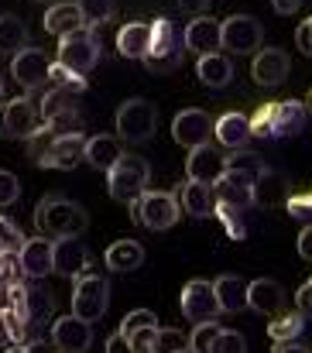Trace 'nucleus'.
Masks as SVG:
<instances>
[{
	"label": "nucleus",
	"mask_w": 312,
	"mask_h": 353,
	"mask_svg": "<svg viewBox=\"0 0 312 353\" xmlns=\"http://www.w3.org/2000/svg\"><path fill=\"white\" fill-rule=\"evenodd\" d=\"M106 268L110 271H117V274H130V271H137L141 264H144V247L137 243V240H113L110 247H106L104 254Z\"/></svg>",
	"instance_id": "27"
},
{
	"label": "nucleus",
	"mask_w": 312,
	"mask_h": 353,
	"mask_svg": "<svg viewBox=\"0 0 312 353\" xmlns=\"http://www.w3.org/2000/svg\"><path fill=\"white\" fill-rule=\"evenodd\" d=\"M213 295H216L220 312H240V309H247V285L237 274H220L213 281Z\"/></svg>",
	"instance_id": "31"
},
{
	"label": "nucleus",
	"mask_w": 312,
	"mask_h": 353,
	"mask_svg": "<svg viewBox=\"0 0 312 353\" xmlns=\"http://www.w3.org/2000/svg\"><path fill=\"white\" fill-rule=\"evenodd\" d=\"M24 274H21V261H17V254L14 250H0V295L10 288V285H17Z\"/></svg>",
	"instance_id": "41"
},
{
	"label": "nucleus",
	"mask_w": 312,
	"mask_h": 353,
	"mask_svg": "<svg viewBox=\"0 0 312 353\" xmlns=\"http://www.w3.org/2000/svg\"><path fill=\"white\" fill-rule=\"evenodd\" d=\"M306 110H309V114H312V90H309V107H306Z\"/></svg>",
	"instance_id": "59"
},
{
	"label": "nucleus",
	"mask_w": 312,
	"mask_h": 353,
	"mask_svg": "<svg viewBox=\"0 0 312 353\" xmlns=\"http://www.w3.org/2000/svg\"><path fill=\"white\" fill-rule=\"evenodd\" d=\"M52 347L62 353H86L93 347V323L79 316H59L52 323Z\"/></svg>",
	"instance_id": "18"
},
{
	"label": "nucleus",
	"mask_w": 312,
	"mask_h": 353,
	"mask_svg": "<svg viewBox=\"0 0 312 353\" xmlns=\"http://www.w3.org/2000/svg\"><path fill=\"white\" fill-rule=\"evenodd\" d=\"M17 199H21V182L0 168V206H14Z\"/></svg>",
	"instance_id": "48"
},
{
	"label": "nucleus",
	"mask_w": 312,
	"mask_h": 353,
	"mask_svg": "<svg viewBox=\"0 0 312 353\" xmlns=\"http://www.w3.org/2000/svg\"><path fill=\"white\" fill-rule=\"evenodd\" d=\"M106 353H130V343H127L120 333H113V336L106 340Z\"/></svg>",
	"instance_id": "54"
},
{
	"label": "nucleus",
	"mask_w": 312,
	"mask_h": 353,
	"mask_svg": "<svg viewBox=\"0 0 312 353\" xmlns=\"http://www.w3.org/2000/svg\"><path fill=\"white\" fill-rule=\"evenodd\" d=\"M72 3L79 7L83 28H90V31H97V28L110 24L113 14H117V3H113V0H72Z\"/></svg>",
	"instance_id": "36"
},
{
	"label": "nucleus",
	"mask_w": 312,
	"mask_h": 353,
	"mask_svg": "<svg viewBox=\"0 0 312 353\" xmlns=\"http://www.w3.org/2000/svg\"><path fill=\"white\" fill-rule=\"evenodd\" d=\"M209 7V0H179V10L182 14H196V17H203Z\"/></svg>",
	"instance_id": "51"
},
{
	"label": "nucleus",
	"mask_w": 312,
	"mask_h": 353,
	"mask_svg": "<svg viewBox=\"0 0 312 353\" xmlns=\"http://www.w3.org/2000/svg\"><path fill=\"white\" fill-rule=\"evenodd\" d=\"M189 347V340H186V333H179V330H162L158 326V336H155V353H179Z\"/></svg>",
	"instance_id": "44"
},
{
	"label": "nucleus",
	"mask_w": 312,
	"mask_h": 353,
	"mask_svg": "<svg viewBox=\"0 0 312 353\" xmlns=\"http://www.w3.org/2000/svg\"><path fill=\"white\" fill-rule=\"evenodd\" d=\"M289 69H292L289 52H282V48H257V52H254L251 76H254V83H257V86H264V90L282 86V83L289 79Z\"/></svg>",
	"instance_id": "19"
},
{
	"label": "nucleus",
	"mask_w": 312,
	"mask_h": 353,
	"mask_svg": "<svg viewBox=\"0 0 312 353\" xmlns=\"http://www.w3.org/2000/svg\"><path fill=\"white\" fill-rule=\"evenodd\" d=\"M35 3H52V0H35Z\"/></svg>",
	"instance_id": "60"
},
{
	"label": "nucleus",
	"mask_w": 312,
	"mask_h": 353,
	"mask_svg": "<svg viewBox=\"0 0 312 353\" xmlns=\"http://www.w3.org/2000/svg\"><path fill=\"white\" fill-rule=\"evenodd\" d=\"M21 243H24V234H21V227L10 220V216H0V250H21Z\"/></svg>",
	"instance_id": "46"
},
{
	"label": "nucleus",
	"mask_w": 312,
	"mask_h": 353,
	"mask_svg": "<svg viewBox=\"0 0 312 353\" xmlns=\"http://www.w3.org/2000/svg\"><path fill=\"white\" fill-rule=\"evenodd\" d=\"M3 312L14 333V343H38L45 340V323L55 316V299L31 285V281H17L3 292Z\"/></svg>",
	"instance_id": "1"
},
{
	"label": "nucleus",
	"mask_w": 312,
	"mask_h": 353,
	"mask_svg": "<svg viewBox=\"0 0 312 353\" xmlns=\"http://www.w3.org/2000/svg\"><path fill=\"white\" fill-rule=\"evenodd\" d=\"M295 45H299L302 55H309L312 59V17H306V21L299 24V31H295Z\"/></svg>",
	"instance_id": "49"
},
{
	"label": "nucleus",
	"mask_w": 312,
	"mask_h": 353,
	"mask_svg": "<svg viewBox=\"0 0 312 353\" xmlns=\"http://www.w3.org/2000/svg\"><path fill=\"white\" fill-rule=\"evenodd\" d=\"M48 65H52V59L41 48H31V45L21 48L17 55H10V76L24 90H41L48 83Z\"/></svg>",
	"instance_id": "16"
},
{
	"label": "nucleus",
	"mask_w": 312,
	"mask_h": 353,
	"mask_svg": "<svg viewBox=\"0 0 312 353\" xmlns=\"http://www.w3.org/2000/svg\"><path fill=\"white\" fill-rule=\"evenodd\" d=\"M182 45L193 55H213V52H220V21H213V17H193L189 28L182 31Z\"/></svg>",
	"instance_id": "23"
},
{
	"label": "nucleus",
	"mask_w": 312,
	"mask_h": 353,
	"mask_svg": "<svg viewBox=\"0 0 312 353\" xmlns=\"http://www.w3.org/2000/svg\"><path fill=\"white\" fill-rule=\"evenodd\" d=\"M179 353H193V350H189V347H186V350H179Z\"/></svg>",
	"instance_id": "61"
},
{
	"label": "nucleus",
	"mask_w": 312,
	"mask_h": 353,
	"mask_svg": "<svg viewBox=\"0 0 312 353\" xmlns=\"http://www.w3.org/2000/svg\"><path fill=\"white\" fill-rule=\"evenodd\" d=\"M134 206H137V227L155 230V234L172 230V227L179 223V216H182L179 199H175L172 192H162V189H148V192H141V196L134 199Z\"/></svg>",
	"instance_id": "7"
},
{
	"label": "nucleus",
	"mask_w": 312,
	"mask_h": 353,
	"mask_svg": "<svg viewBox=\"0 0 312 353\" xmlns=\"http://www.w3.org/2000/svg\"><path fill=\"white\" fill-rule=\"evenodd\" d=\"M285 210H289L292 220H299V223L312 227V192H289Z\"/></svg>",
	"instance_id": "40"
},
{
	"label": "nucleus",
	"mask_w": 312,
	"mask_h": 353,
	"mask_svg": "<svg viewBox=\"0 0 312 353\" xmlns=\"http://www.w3.org/2000/svg\"><path fill=\"white\" fill-rule=\"evenodd\" d=\"M264 168H268V165H264L254 151L244 148V151H230L223 179L233 182V185H240V189H254V182H257V175H261Z\"/></svg>",
	"instance_id": "24"
},
{
	"label": "nucleus",
	"mask_w": 312,
	"mask_h": 353,
	"mask_svg": "<svg viewBox=\"0 0 312 353\" xmlns=\"http://www.w3.org/2000/svg\"><path fill=\"white\" fill-rule=\"evenodd\" d=\"M28 24L14 14H0V55H17L21 48H28Z\"/></svg>",
	"instance_id": "34"
},
{
	"label": "nucleus",
	"mask_w": 312,
	"mask_h": 353,
	"mask_svg": "<svg viewBox=\"0 0 312 353\" xmlns=\"http://www.w3.org/2000/svg\"><path fill=\"white\" fill-rule=\"evenodd\" d=\"M299 254H302V261H312V227H306L302 234H299Z\"/></svg>",
	"instance_id": "53"
},
{
	"label": "nucleus",
	"mask_w": 312,
	"mask_h": 353,
	"mask_svg": "<svg viewBox=\"0 0 312 353\" xmlns=\"http://www.w3.org/2000/svg\"><path fill=\"white\" fill-rule=\"evenodd\" d=\"M306 319H309V316H302L299 309H295V312H278V316L268 323L271 343H295V340L306 333Z\"/></svg>",
	"instance_id": "33"
},
{
	"label": "nucleus",
	"mask_w": 312,
	"mask_h": 353,
	"mask_svg": "<svg viewBox=\"0 0 312 353\" xmlns=\"http://www.w3.org/2000/svg\"><path fill=\"white\" fill-rule=\"evenodd\" d=\"M48 83H52L55 90L69 93V97H76V93H86V90H90V79H86V76H79V72H72V69H66V65H59V62H52V65H48Z\"/></svg>",
	"instance_id": "38"
},
{
	"label": "nucleus",
	"mask_w": 312,
	"mask_h": 353,
	"mask_svg": "<svg viewBox=\"0 0 312 353\" xmlns=\"http://www.w3.org/2000/svg\"><path fill=\"white\" fill-rule=\"evenodd\" d=\"M309 123V110L299 100H282V103H264L251 117V134L264 141H285L302 134Z\"/></svg>",
	"instance_id": "3"
},
{
	"label": "nucleus",
	"mask_w": 312,
	"mask_h": 353,
	"mask_svg": "<svg viewBox=\"0 0 312 353\" xmlns=\"http://www.w3.org/2000/svg\"><path fill=\"white\" fill-rule=\"evenodd\" d=\"M0 100H3V76H0Z\"/></svg>",
	"instance_id": "58"
},
{
	"label": "nucleus",
	"mask_w": 312,
	"mask_h": 353,
	"mask_svg": "<svg viewBox=\"0 0 312 353\" xmlns=\"http://www.w3.org/2000/svg\"><path fill=\"white\" fill-rule=\"evenodd\" d=\"M182 316L199 326V323H216L220 319V305H216V295H213V281H189L182 288Z\"/></svg>",
	"instance_id": "15"
},
{
	"label": "nucleus",
	"mask_w": 312,
	"mask_h": 353,
	"mask_svg": "<svg viewBox=\"0 0 312 353\" xmlns=\"http://www.w3.org/2000/svg\"><path fill=\"white\" fill-rule=\"evenodd\" d=\"M264 41V28L261 21L247 17V14H233L220 24V48L230 55H254Z\"/></svg>",
	"instance_id": "10"
},
{
	"label": "nucleus",
	"mask_w": 312,
	"mask_h": 353,
	"mask_svg": "<svg viewBox=\"0 0 312 353\" xmlns=\"http://www.w3.org/2000/svg\"><path fill=\"white\" fill-rule=\"evenodd\" d=\"M155 336H158V326H144V330L130 333V336H127L130 353H155Z\"/></svg>",
	"instance_id": "47"
},
{
	"label": "nucleus",
	"mask_w": 312,
	"mask_h": 353,
	"mask_svg": "<svg viewBox=\"0 0 312 353\" xmlns=\"http://www.w3.org/2000/svg\"><path fill=\"white\" fill-rule=\"evenodd\" d=\"M158 130V110L151 100H127L117 110V137L124 144H144Z\"/></svg>",
	"instance_id": "6"
},
{
	"label": "nucleus",
	"mask_w": 312,
	"mask_h": 353,
	"mask_svg": "<svg viewBox=\"0 0 312 353\" xmlns=\"http://www.w3.org/2000/svg\"><path fill=\"white\" fill-rule=\"evenodd\" d=\"M79 28H83V17H79V7H76V3L55 0V3L45 10V31H48V34L66 38V34H72V31H79Z\"/></svg>",
	"instance_id": "30"
},
{
	"label": "nucleus",
	"mask_w": 312,
	"mask_h": 353,
	"mask_svg": "<svg viewBox=\"0 0 312 353\" xmlns=\"http://www.w3.org/2000/svg\"><path fill=\"white\" fill-rule=\"evenodd\" d=\"M209 192H213V206H237V210H254L251 189H240V185H233V182H226V179L213 182V185H209Z\"/></svg>",
	"instance_id": "35"
},
{
	"label": "nucleus",
	"mask_w": 312,
	"mask_h": 353,
	"mask_svg": "<svg viewBox=\"0 0 312 353\" xmlns=\"http://www.w3.org/2000/svg\"><path fill=\"white\" fill-rule=\"evenodd\" d=\"M83 154H86V134L76 130V134H59L35 161L41 168H59V172H69L76 165H83Z\"/></svg>",
	"instance_id": "13"
},
{
	"label": "nucleus",
	"mask_w": 312,
	"mask_h": 353,
	"mask_svg": "<svg viewBox=\"0 0 312 353\" xmlns=\"http://www.w3.org/2000/svg\"><path fill=\"white\" fill-rule=\"evenodd\" d=\"M172 137H175V144H182L189 151L199 148V144H209L213 141V117L206 110H196V107L179 110L172 120Z\"/></svg>",
	"instance_id": "17"
},
{
	"label": "nucleus",
	"mask_w": 312,
	"mask_h": 353,
	"mask_svg": "<svg viewBox=\"0 0 312 353\" xmlns=\"http://www.w3.org/2000/svg\"><path fill=\"white\" fill-rule=\"evenodd\" d=\"M144 326H158V319H155V312L151 309H134V312H127L124 316V323H120V336L127 340L130 333H137V330H144Z\"/></svg>",
	"instance_id": "43"
},
{
	"label": "nucleus",
	"mask_w": 312,
	"mask_h": 353,
	"mask_svg": "<svg viewBox=\"0 0 312 353\" xmlns=\"http://www.w3.org/2000/svg\"><path fill=\"white\" fill-rule=\"evenodd\" d=\"M90 227V216L79 203H72L69 196H45L38 206H35V230L48 240H59V236H79Z\"/></svg>",
	"instance_id": "2"
},
{
	"label": "nucleus",
	"mask_w": 312,
	"mask_h": 353,
	"mask_svg": "<svg viewBox=\"0 0 312 353\" xmlns=\"http://www.w3.org/2000/svg\"><path fill=\"white\" fill-rule=\"evenodd\" d=\"M271 353H309L306 347H299V343H275Z\"/></svg>",
	"instance_id": "56"
},
{
	"label": "nucleus",
	"mask_w": 312,
	"mask_h": 353,
	"mask_svg": "<svg viewBox=\"0 0 312 353\" xmlns=\"http://www.w3.org/2000/svg\"><path fill=\"white\" fill-rule=\"evenodd\" d=\"M3 353H31V347H24V343H14V347H7Z\"/></svg>",
	"instance_id": "57"
},
{
	"label": "nucleus",
	"mask_w": 312,
	"mask_h": 353,
	"mask_svg": "<svg viewBox=\"0 0 312 353\" xmlns=\"http://www.w3.org/2000/svg\"><path fill=\"white\" fill-rule=\"evenodd\" d=\"M216 336H220V326H216V323H199V326L193 330V336H189V350L209 353L213 343H216Z\"/></svg>",
	"instance_id": "42"
},
{
	"label": "nucleus",
	"mask_w": 312,
	"mask_h": 353,
	"mask_svg": "<svg viewBox=\"0 0 312 353\" xmlns=\"http://www.w3.org/2000/svg\"><path fill=\"white\" fill-rule=\"evenodd\" d=\"M186 59V45H182V31L175 21L168 17H158L151 24V45H148V55L141 59L151 72H175Z\"/></svg>",
	"instance_id": "4"
},
{
	"label": "nucleus",
	"mask_w": 312,
	"mask_h": 353,
	"mask_svg": "<svg viewBox=\"0 0 312 353\" xmlns=\"http://www.w3.org/2000/svg\"><path fill=\"white\" fill-rule=\"evenodd\" d=\"M79 107H76V100L69 97V93H62V90H48L45 97H41V107H38V117H41V123H48V120H59L66 117V114H76Z\"/></svg>",
	"instance_id": "37"
},
{
	"label": "nucleus",
	"mask_w": 312,
	"mask_h": 353,
	"mask_svg": "<svg viewBox=\"0 0 312 353\" xmlns=\"http://www.w3.org/2000/svg\"><path fill=\"white\" fill-rule=\"evenodd\" d=\"M120 158H124V141H120V137H113V134L86 137V154H83V161H90L97 172H110Z\"/></svg>",
	"instance_id": "25"
},
{
	"label": "nucleus",
	"mask_w": 312,
	"mask_h": 353,
	"mask_svg": "<svg viewBox=\"0 0 312 353\" xmlns=\"http://www.w3.org/2000/svg\"><path fill=\"white\" fill-rule=\"evenodd\" d=\"M110 305V281L104 274H79L76 288H72V316L86 319V323H100Z\"/></svg>",
	"instance_id": "9"
},
{
	"label": "nucleus",
	"mask_w": 312,
	"mask_h": 353,
	"mask_svg": "<svg viewBox=\"0 0 312 353\" xmlns=\"http://www.w3.org/2000/svg\"><path fill=\"white\" fill-rule=\"evenodd\" d=\"M213 137H216V144L223 151H244L251 144V137H254L251 134V117H244L237 110L223 114L220 120H213Z\"/></svg>",
	"instance_id": "21"
},
{
	"label": "nucleus",
	"mask_w": 312,
	"mask_h": 353,
	"mask_svg": "<svg viewBox=\"0 0 312 353\" xmlns=\"http://www.w3.org/2000/svg\"><path fill=\"white\" fill-rule=\"evenodd\" d=\"M209 353H247V340L237 330H220V336H216Z\"/></svg>",
	"instance_id": "45"
},
{
	"label": "nucleus",
	"mask_w": 312,
	"mask_h": 353,
	"mask_svg": "<svg viewBox=\"0 0 312 353\" xmlns=\"http://www.w3.org/2000/svg\"><path fill=\"white\" fill-rule=\"evenodd\" d=\"M148 45H151V24H141V21H130L120 28L117 34V52L124 59H144L148 55Z\"/></svg>",
	"instance_id": "32"
},
{
	"label": "nucleus",
	"mask_w": 312,
	"mask_h": 353,
	"mask_svg": "<svg viewBox=\"0 0 312 353\" xmlns=\"http://www.w3.org/2000/svg\"><path fill=\"white\" fill-rule=\"evenodd\" d=\"M90 268H93V257H90V247L83 243V236L52 240V274L79 278V274H90Z\"/></svg>",
	"instance_id": "12"
},
{
	"label": "nucleus",
	"mask_w": 312,
	"mask_h": 353,
	"mask_svg": "<svg viewBox=\"0 0 312 353\" xmlns=\"http://www.w3.org/2000/svg\"><path fill=\"white\" fill-rule=\"evenodd\" d=\"M271 7H275V14H295L302 7V0H271Z\"/></svg>",
	"instance_id": "55"
},
{
	"label": "nucleus",
	"mask_w": 312,
	"mask_h": 353,
	"mask_svg": "<svg viewBox=\"0 0 312 353\" xmlns=\"http://www.w3.org/2000/svg\"><path fill=\"white\" fill-rule=\"evenodd\" d=\"M289 305V292L275 281V278H254L247 285V309L261 312V316H278Z\"/></svg>",
	"instance_id": "20"
},
{
	"label": "nucleus",
	"mask_w": 312,
	"mask_h": 353,
	"mask_svg": "<svg viewBox=\"0 0 312 353\" xmlns=\"http://www.w3.org/2000/svg\"><path fill=\"white\" fill-rule=\"evenodd\" d=\"M196 76H199V83L209 86V90H226V86L233 83V62H230V55H223V52L199 55Z\"/></svg>",
	"instance_id": "26"
},
{
	"label": "nucleus",
	"mask_w": 312,
	"mask_h": 353,
	"mask_svg": "<svg viewBox=\"0 0 312 353\" xmlns=\"http://www.w3.org/2000/svg\"><path fill=\"white\" fill-rule=\"evenodd\" d=\"M100 38H97V31H90V28H79V31H72V34H66L62 41H59V65H66V69H72V72H79V76H90V69L100 62Z\"/></svg>",
	"instance_id": "8"
},
{
	"label": "nucleus",
	"mask_w": 312,
	"mask_h": 353,
	"mask_svg": "<svg viewBox=\"0 0 312 353\" xmlns=\"http://www.w3.org/2000/svg\"><path fill=\"white\" fill-rule=\"evenodd\" d=\"M247 213L251 210H237V206H213V216L223 223V234L230 240H244L247 236Z\"/></svg>",
	"instance_id": "39"
},
{
	"label": "nucleus",
	"mask_w": 312,
	"mask_h": 353,
	"mask_svg": "<svg viewBox=\"0 0 312 353\" xmlns=\"http://www.w3.org/2000/svg\"><path fill=\"white\" fill-rule=\"evenodd\" d=\"M148 182H151V165L137 154H124L106 172V192L117 203H134L141 192H148Z\"/></svg>",
	"instance_id": "5"
},
{
	"label": "nucleus",
	"mask_w": 312,
	"mask_h": 353,
	"mask_svg": "<svg viewBox=\"0 0 312 353\" xmlns=\"http://www.w3.org/2000/svg\"><path fill=\"white\" fill-rule=\"evenodd\" d=\"M17 261H21V274L38 281L45 274H52V240L48 236H31L21 243L17 250Z\"/></svg>",
	"instance_id": "22"
},
{
	"label": "nucleus",
	"mask_w": 312,
	"mask_h": 353,
	"mask_svg": "<svg viewBox=\"0 0 312 353\" xmlns=\"http://www.w3.org/2000/svg\"><path fill=\"white\" fill-rule=\"evenodd\" d=\"M179 210L186 213V216H193V220H206L213 216V192H209V185L203 182H182L179 185Z\"/></svg>",
	"instance_id": "28"
},
{
	"label": "nucleus",
	"mask_w": 312,
	"mask_h": 353,
	"mask_svg": "<svg viewBox=\"0 0 312 353\" xmlns=\"http://www.w3.org/2000/svg\"><path fill=\"white\" fill-rule=\"evenodd\" d=\"M14 343V333H10V323H7V312H3V305H0V350H7Z\"/></svg>",
	"instance_id": "52"
},
{
	"label": "nucleus",
	"mask_w": 312,
	"mask_h": 353,
	"mask_svg": "<svg viewBox=\"0 0 312 353\" xmlns=\"http://www.w3.org/2000/svg\"><path fill=\"white\" fill-rule=\"evenodd\" d=\"M226 158H230V151H223L220 144H213V141H209V144H199V148H193L189 158H186V175H189L193 182L213 185V182L223 179Z\"/></svg>",
	"instance_id": "14"
},
{
	"label": "nucleus",
	"mask_w": 312,
	"mask_h": 353,
	"mask_svg": "<svg viewBox=\"0 0 312 353\" xmlns=\"http://www.w3.org/2000/svg\"><path fill=\"white\" fill-rule=\"evenodd\" d=\"M295 309H299L302 316H312V278L295 292Z\"/></svg>",
	"instance_id": "50"
},
{
	"label": "nucleus",
	"mask_w": 312,
	"mask_h": 353,
	"mask_svg": "<svg viewBox=\"0 0 312 353\" xmlns=\"http://www.w3.org/2000/svg\"><path fill=\"white\" fill-rule=\"evenodd\" d=\"M38 127H41L38 107L28 97H17V100L0 103V137H7V141H28Z\"/></svg>",
	"instance_id": "11"
},
{
	"label": "nucleus",
	"mask_w": 312,
	"mask_h": 353,
	"mask_svg": "<svg viewBox=\"0 0 312 353\" xmlns=\"http://www.w3.org/2000/svg\"><path fill=\"white\" fill-rule=\"evenodd\" d=\"M289 179L282 175V172H271V168H264L261 175H257V182H254V189H251V199H254V206H278V203H285L289 199Z\"/></svg>",
	"instance_id": "29"
}]
</instances>
